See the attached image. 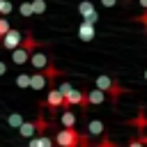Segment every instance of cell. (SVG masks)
<instances>
[{"label":"cell","instance_id":"5","mask_svg":"<svg viewBox=\"0 0 147 147\" xmlns=\"http://www.w3.org/2000/svg\"><path fill=\"white\" fill-rule=\"evenodd\" d=\"M71 106H83V110H87V103H85V92L80 90H69L64 94V108H71Z\"/></svg>","mask_w":147,"mask_h":147},{"label":"cell","instance_id":"3","mask_svg":"<svg viewBox=\"0 0 147 147\" xmlns=\"http://www.w3.org/2000/svg\"><path fill=\"white\" fill-rule=\"evenodd\" d=\"M94 83H96V87H99V90L108 92L113 101H117V99H119V96H122V94L126 92V90H124L122 85H117V83H115V80H113L110 76H106V74H101V76H99V78H96Z\"/></svg>","mask_w":147,"mask_h":147},{"label":"cell","instance_id":"27","mask_svg":"<svg viewBox=\"0 0 147 147\" xmlns=\"http://www.w3.org/2000/svg\"><path fill=\"white\" fill-rule=\"evenodd\" d=\"M5 74H7V62L0 60V76H5Z\"/></svg>","mask_w":147,"mask_h":147},{"label":"cell","instance_id":"12","mask_svg":"<svg viewBox=\"0 0 147 147\" xmlns=\"http://www.w3.org/2000/svg\"><path fill=\"white\" fill-rule=\"evenodd\" d=\"M103 129H106V124H103L101 119H90V122H87V131H90V136H101Z\"/></svg>","mask_w":147,"mask_h":147},{"label":"cell","instance_id":"24","mask_svg":"<svg viewBox=\"0 0 147 147\" xmlns=\"http://www.w3.org/2000/svg\"><path fill=\"white\" fill-rule=\"evenodd\" d=\"M7 30H9V21H7V18H0V37H2Z\"/></svg>","mask_w":147,"mask_h":147},{"label":"cell","instance_id":"20","mask_svg":"<svg viewBox=\"0 0 147 147\" xmlns=\"http://www.w3.org/2000/svg\"><path fill=\"white\" fill-rule=\"evenodd\" d=\"M32 2V11L34 14H44L46 11V0H30Z\"/></svg>","mask_w":147,"mask_h":147},{"label":"cell","instance_id":"14","mask_svg":"<svg viewBox=\"0 0 147 147\" xmlns=\"http://www.w3.org/2000/svg\"><path fill=\"white\" fill-rule=\"evenodd\" d=\"M48 129H51V124H48V122H46V119H44V117L39 115V117L34 119V133H39V136H44V133H46Z\"/></svg>","mask_w":147,"mask_h":147},{"label":"cell","instance_id":"8","mask_svg":"<svg viewBox=\"0 0 147 147\" xmlns=\"http://www.w3.org/2000/svg\"><path fill=\"white\" fill-rule=\"evenodd\" d=\"M30 67L32 69H44L51 60H48V55H46V51H32V55H30Z\"/></svg>","mask_w":147,"mask_h":147},{"label":"cell","instance_id":"28","mask_svg":"<svg viewBox=\"0 0 147 147\" xmlns=\"http://www.w3.org/2000/svg\"><path fill=\"white\" fill-rule=\"evenodd\" d=\"M138 2H140V7H142V9H147V0H138Z\"/></svg>","mask_w":147,"mask_h":147},{"label":"cell","instance_id":"25","mask_svg":"<svg viewBox=\"0 0 147 147\" xmlns=\"http://www.w3.org/2000/svg\"><path fill=\"white\" fill-rule=\"evenodd\" d=\"M136 21H138V23H142V25L147 28V9H145V14H140V16H136Z\"/></svg>","mask_w":147,"mask_h":147},{"label":"cell","instance_id":"18","mask_svg":"<svg viewBox=\"0 0 147 147\" xmlns=\"http://www.w3.org/2000/svg\"><path fill=\"white\" fill-rule=\"evenodd\" d=\"M21 122H23V115H21V113H11V115H7V124H9L11 129H18Z\"/></svg>","mask_w":147,"mask_h":147},{"label":"cell","instance_id":"7","mask_svg":"<svg viewBox=\"0 0 147 147\" xmlns=\"http://www.w3.org/2000/svg\"><path fill=\"white\" fill-rule=\"evenodd\" d=\"M103 101H106V92H103V90L94 87V90L85 92V103H87V108H90V106H101Z\"/></svg>","mask_w":147,"mask_h":147},{"label":"cell","instance_id":"31","mask_svg":"<svg viewBox=\"0 0 147 147\" xmlns=\"http://www.w3.org/2000/svg\"><path fill=\"white\" fill-rule=\"evenodd\" d=\"M0 39H2V37H0Z\"/></svg>","mask_w":147,"mask_h":147},{"label":"cell","instance_id":"30","mask_svg":"<svg viewBox=\"0 0 147 147\" xmlns=\"http://www.w3.org/2000/svg\"><path fill=\"white\" fill-rule=\"evenodd\" d=\"M2 2H5V0H0V9H2Z\"/></svg>","mask_w":147,"mask_h":147},{"label":"cell","instance_id":"6","mask_svg":"<svg viewBox=\"0 0 147 147\" xmlns=\"http://www.w3.org/2000/svg\"><path fill=\"white\" fill-rule=\"evenodd\" d=\"M21 39H23V34L18 32V30H14V28H9L5 34H2V46L7 48V51H11V48H16L18 44H21Z\"/></svg>","mask_w":147,"mask_h":147},{"label":"cell","instance_id":"1","mask_svg":"<svg viewBox=\"0 0 147 147\" xmlns=\"http://www.w3.org/2000/svg\"><path fill=\"white\" fill-rule=\"evenodd\" d=\"M34 48H37V39H34V34L28 30V34H23L21 44H18L16 48H11V62H14L16 67L25 64V62L30 60V55H32Z\"/></svg>","mask_w":147,"mask_h":147},{"label":"cell","instance_id":"29","mask_svg":"<svg viewBox=\"0 0 147 147\" xmlns=\"http://www.w3.org/2000/svg\"><path fill=\"white\" fill-rule=\"evenodd\" d=\"M142 76H145V80H147V69H145V74H142Z\"/></svg>","mask_w":147,"mask_h":147},{"label":"cell","instance_id":"11","mask_svg":"<svg viewBox=\"0 0 147 147\" xmlns=\"http://www.w3.org/2000/svg\"><path fill=\"white\" fill-rule=\"evenodd\" d=\"M64 113L60 115V124L62 126H76V115L71 113V108H62Z\"/></svg>","mask_w":147,"mask_h":147},{"label":"cell","instance_id":"23","mask_svg":"<svg viewBox=\"0 0 147 147\" xmlns=\"http://www.w3.org/2000/svg\"><path fill=\"white\" fill-rule=\"evenodd\" d=\"M83 21H87V23H96V21H99V11H96V9H94V11H92V14H90V16H85V18H83Z\"/></svg>","mask_w":147,"mask_h":147},{"label":"cell","instance_id":"16","mask_svg":"<svg viewBox=\"0 0 147 147\" xmlns=\"http://www.w3.org/2000/svg\"><path fill=\"white\" fill-rule=\"evenodd\" d=\"M18 14H21L23 18L34 16V11H32V2H28V0H25V2H21V5H18Z\"/></svg>","mask_w":147,"mask_h":147},{"label":"cell","instance_id":"2","mask_svg":"<svg viewBox=\"0 0 147 147\" xmlns=\"http://www.w3.org/2000/svg\"><path fill=\"white\" fill-rule=\"evenodd\" d=\"M55 142L60 147H78V145H90V138L87 136H80L74 126H64V129L57 131Z\"/></svg>","mask_w":147,"mask_h":147},{"label":"cell","instance_id":"22","mask_svg":"<svg viewBox=\"0 0 147 147\" xmlns=\"http://www.w3.org/2000/svg\"><path fill=\"white\" fill-rule=\"evenodd\" d=\"M71 87H74V85H71V83H69V80H62V83H60V87H57V90H60V92H62V94H67V92H69V90H71Z\"/></svg>","mask_w":147,"mask_h":147},{"label":"cell","instance_id":"17","mask_svg":"<svg viewBox=\"0 0 147 147\" xmlns=\"http://www.w3.org/2000/svg\"><path fill=\"white\" fill-rule=\"evenodd\" d=\"M44 74H46V80H55V78H57V76H60L62 71H60L57 67H53V64L48 62V64L44 67Z\"/></svg>","mask_w":147,"mask_h":147},{"label":"cell","instance_id":"13","mask_svg":"<svg viewBox=\"0 0 147 147\" xmlns=\"http://www.w3.org/2000/svg\"><path fill=\"white\" fill-rule=\"evenodd\" d=\"M18 133L23 136V138H32L34 136V122H21V126H18Z\"/></svg>","mask_w":147,"mask_h":147},{"label":"cell","instance_id":"15","mask_svg":"<svg viewBox=\"0 0 147 147\" xmlns=\"http://www.w3.org/2000/svg\"><path fill=\"white\" fill-rule=\"evenodd\" d=\"M92 11H94V5H92L90 0H83V2L78 5V14H80L83 18H85V16H90Z\"/></svg>","mask_w":147,"mask_h":147},{"label":"cell","instance_id":"26","mask_svg":"<svg viewBox=\"0 0 147 147\" xmlns=\"http://www.w3.org/2000/svg\"><path fill=\"white\" fill-rule=\"evenodd\" d=\"M117 0H101V7H115Z\"/></svg>","mask_w":147,"mask_h":147},{"label":"cell","instance_id":"10","mask_svg":"<svg viewBox=\"0 0 147 147\" xmlns=\"http://www.w3.org/2000/svg\"><path fill=\"white\" fill-rule=\"evenodd\" d=\"M94 34H96V30H94V23H87V21H83V23L78 25V39H80V41H92V39H94Z\"/></svg>","mask_w":147,"mask_h":147},{"label":"cell","instance_id":"9","mask_svg":"<svg viewBox=\"0 0 147 147\" xmlns=\"http://www.w3.org/2000/svg\"><path fill=\"white\" fill-rule=\"evenodd\" d=\"M44 87H46V74H44V69H34V74H30V90L39 92Z\"/></svg>","mask_w":147,"mask_h":147},{"label":"cell","instance_id":"21","mask_svg":"<svg viewBox=\"0 0 147 147\" xmlns=\"http://www.w3.org/2000/svg\"><path fill=\"white\" fill-rule=\"evenodd\" d=\"M11 9H14V5H11L9 0H5V2H2V9H0V14H2V16H9V14H11Z\"/></svg>","mask_w":147,"mask_h":147},{"label":"cell","instance_id":"19","mask_svg":"<svg viewBox=\"0 0 147 147\" xmlns=\"http://www.w3.org/2000/svg\"><path fill=\"white\" fill-rule=\"evenodd\" d=\"M16 87H21V90L30 87V74H18L16 76Z\"/></svg>","mask_w":147,"mask_h":147},{"label":"cell","instance_id":"4","mask_svg":"<svg viewBox=\"0 0 147 147\" xmlns=\"http://www.w3.org/2000/svg\"><path fill=\"white\" fill-rule=\"evenodd\" d=\"M41 106H48L53 113H55V110H62V108H64V94H62L57 87H51L48 94H46V101H44Z\"/></svg>","mask_w":147,"mask_h":147}]
</instances>
